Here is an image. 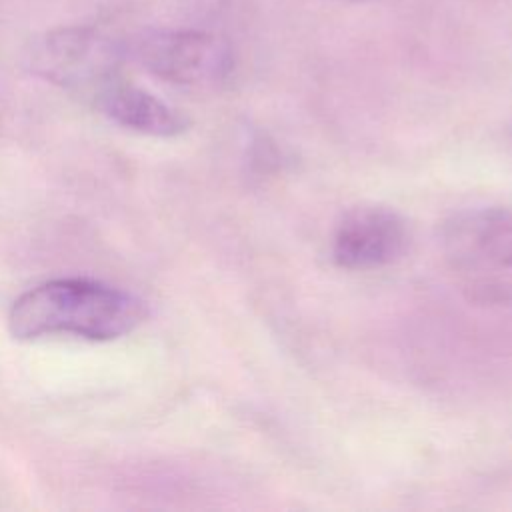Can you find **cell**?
I'll return each instance as SVG.
<instances>
[{
  "instance_id": "obj_1",
  "label": "cell",
  "mask_w": 512,
  "mask_h": 512,
  "mask_svg": "<svg viewBox=\"0 0 512 512\" xmlns=\"http://www.w3.org/2000/svg\"><path fill=\"white\" fill-rule=\"evenodd\" d=\"M146 316V302L132 292L92 278H54L14 300L8 328L18 340H116L134 332Z\"/></svg>"
},
{
  "instance_id": "obj_2",
  "label": "cell",
  "mask_w": 512,
  "mask_h": 512,
  "mask_svg": "<svg viewBox=\"0 0 512 512\" xmlns=\"http://www.w3.org/2000/svg\"><path fill=\"white\" fill-rule=\"evenodd\" d=\"M444 250L476 298L512 304V210L474 208L456 214L444 226Z\"/></svg>"
},
{
  "instance_id": "obj_3",
  "label": "cell",
  "mask_w": 512,
  "mask_h": 512,
  "mask_svg": "<svg viewBox=\"0 0 512 512\" xmlns=\"http://www.w3.org/2000/svg\"><path fill=\"white\" fill-rule=\"evenodd\" d=\"M124 54L116 40L92 26H58L42 32L24 50L30 74L92 98L122 76Z\"/></svg>"
},
{
  "instance_id": "obj_4",
  "label": "cell",
  "mask_w": 512,
  "mask_h": 512,
  "mask_svg": "<svg viewBox=\"0 0 512 512\" xmlns=\"http://www.w3.org/2000/svg\"><path fill=\"white\" fill-rule=\"evenodd\" d=\"M132 50L146 72L176 86H220L234 70L230 44L206 30H148L136 38Z\"/></svg>"
},
{
  "instance_id": "obj_5",
  "label": "cell",
  "mask_w": 512,
  "mask_h": 512,
  "mask_svg": "<svg viewBox=\"0 0 512 512\" xmlns=\"http://www.w3.org/2000/svg\"><path fill=\"white\" fill-rule=\"evenodd\" d=\"M408 224L388 206L350 208L332 232V260L346 270H374L402 258L408 248Z\"/></svg>"
},
{
  "instance_id": "obj_6",
  "label": "cell",
  "mask_w": 512,
  "mask_h": 512,
  "mask_svg": "<svg viewBox=\"0 0 512 512\" xmlns=\"http://www.w3.org/2000/svg\"><path fill=\"white\" fill-rule=\"evenodd\" d=\"M92 104L118 126L148 136L172 138L186 132L190 126L186 114L130 82L124 74L102 88L92 98Z\"/></svg>"
},
{
  "instance_id": "obj_7",
  "label": "cell",
  "mask_w": 512,
  "mask_h": 512,
  "mask_svg": "<svg viewBox=\"0 0 512 512\" xmlns=\"http://www.w3.org/2000/svg\"><path fill=\"white\" fill-rule=\"evenodd\" d=\"M342 2H354V4H374V2H386V0H342Z\"/></svg>"
}]
</instances>
